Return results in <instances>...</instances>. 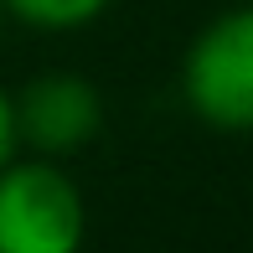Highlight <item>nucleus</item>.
Wrapping results in <instances>:
<instances>
[{"mask_svg": "<svg viewBox=\"0 0 253 253\" xmlns=\"http://www.w3.org/2000/svg\"><path fill=\"white\" fill-rule=\"evenodd\" d=\"M21 155V134H16V98H10V88L0 83V166L5 160Z\"/></svg>", "mask_w": 253, "mask_h": 253, "instance_id": "39448f33", "label": "nucleus"}, {"mask_svg": "<svg viewBox=\"0 0 253 253\" xmlns=\"http://www.w3.org/2000/svg\"><path fill=\"white\" fill-rule=\"evenodd\" d=\"M88 207L62 160L16 155L0 166V253H83Z\"/></svg>", "mask_w": 253, "mask_h": 253, "instance_id": "f257e3e1", "label": "nucleus"}, {"mask_svg": "<svg viewBox=\"0 0 253 253\" xmlns=\"http://www.w3.org/2000/svg\"><path fill=\"white\" fill-rule=\"evenodd\" d=\"M109 5H114V0H0V10H5L16 26L52 31V37L93 26V21H98Z\"/></svg>", "mask_w": 253, "mask_h": 253, "instance_id": "20e7f679", "label": "nucleus"}, {"mask_svg": "<svg viewBox=\"0 0 253 253\" xmlns=\"http://www.w3.org/2000/svg\"><path fill=\"white\" fill-rule=\"evenodd\" d=\"M181 98L222 134L253 129V0L212 16L181 57Z\"/></svg>", "mask_w": 253, "mask_h": 253, "instance_id": "f03ea898", "label": "nucleus"}, {"mask_svg": "<svg viewBox=\"0 0 253 253\" xmlns=\"http://www.w3.org/2000/svg\"><path fill=\"white\" fill-rule=\"evenodd\" d=\"M10 98H16V134L26 155L67 160L88 150V140H98L103 129V93L83 73H42Z\"/></svg>", "mask_w": 253, "mask_h": 253, "instance_id": "7ed1b4c3", "label": "nucleus"}]
</instances>
